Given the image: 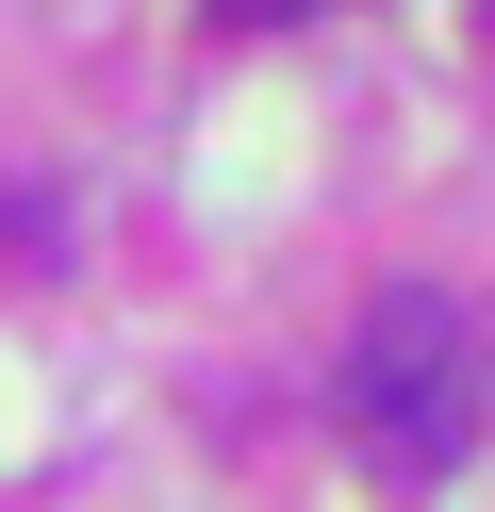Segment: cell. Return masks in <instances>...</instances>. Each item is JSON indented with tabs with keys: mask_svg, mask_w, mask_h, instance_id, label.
<instances>
[{
	"mask_svg": "<svg viewBox=\"0 0 495 512\" xmlns=\"http://www.w3.org/2000/svg\"><path fill=\"white\" fill-rule=\"evenodd\" d=\"M231 34H281V17H330V0H215Z\"/></svg>",
	"mask_w": 495,
	"mask_h": 512,
	"instance_id": "cell-2",
	"label": "cell"
},
{
	"mask_svg": "<svg viewBox=\"0 0 495 512\" xmlns=\"http://www.w3.org/2000/svg\"><path fill=\"white\" fill-rule=\"evenodd\" d=\"M347 446L380 496H446L462 446H479V331H462L446 281H380L347 331Z\"/></svg>",
	"mask_w": 495,
	"mask_h": 512,
	"instance_id": "cell-1",
	"label": "cell"
}]
</instances>
